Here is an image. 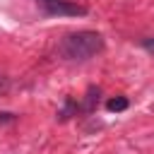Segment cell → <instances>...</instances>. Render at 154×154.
<instances>
[{
	"label": "cell",
	"mask_w": 154,
	"mask_h": 154,
	"mask_svg": "<svg viewBox=\"0 0 154 154\" xmlns=\"http://www.w3.org/2000/svg\"><path fill=\"white\" fill-rule=\"evenodd\" d=\"M106 108H108V111H125V108H128V99L116 96V99H111V101L106 103Z\"/></svg>",
	"instance_id": "cell-3"
},
{
	"label": "cell",
	"mask_w": 154,
	"mask_h": 154,
	"mask_svg": "<svg viewBox=\"0 0 154 154\" xmlns=\"http://www.w3.org/2000/svg\"><path fill=\"white\" fill-rule=\"evenodd\" d=\"M12 120H14L12 113H0V123H12Z\"/></svg>",
	"instance_id": "cell-4"
},
{
	"label": "cell",
	"mask_w": 154,
	"mask_h": 154,
	"mask_svg": "<svg viewBox=\"0 0 154 154\" xmlns=\"http://www.w3.org/2000/svg\"><path fill=\"white\" fill-rule=\"evenodd\" d=\"M2 89H5V79L0 77V91H2Z\"/></svg>",
	"instance_id": "cell-5"
},
{
	"label": "cell",
	"mask_w": 154,
	"mask_h": 154,
	"mask_svg": "<svg viewBox=\"0 0 154 154\" xmlns=\"http://www.w3.org/2000/svg\"><path fill=\"white\" fill-rule=\"evenodd\" d=\"M101 48H103V36L96 31H89V29L67 34L60 43V53L67 60H87V58L96 55Z\"/></svg>",
	"instance_id": "cell-1"
},
{
	"label": "cell",
	"mask_w": 154,
	"mask_h": 154,
	"mask_svg": "<svg viewBox=\"0 0 154 154\" xmlns=\"http://www.w3.org/2000/svg\"><path fill=\"white\" fill-rule=\"evenodd\" d=\"M51 14H84L87 10L79 7V5H72L67 0H38Z\"/></svg>",
	"instance_id": "cell-2"
}]
</instances>
